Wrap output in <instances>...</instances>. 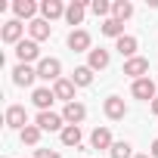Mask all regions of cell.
<instances>
[{
	"label": "cell",
	"instance_id": "cell-1",
	"mask_svg": "<svg viewBox=\"0 0 158 158\" xmlns=\"http://www.w3.org/2000/svg\"><path fill=\"white\" fill-rule=\"evenodd\" d=\"M34 68H37V77H40V81H53V84H56L59 77H62V62H59V59H53V56L40 59Z\"/></svg>",
	"mask_w": 158,
	"mask_h": 158
},
{
	"label": "cell",
	"instance_id": "cell-2",
	"mask_svg": "<svg viewBox=\"0 0 158 158\" xmlns=\"http://www.w3.org/2000/svg\"><path fill=\"white\" fill-rule=\"evenodd\" d=\"M25 28H28V25H22L19 19H10V22H3V28H0V40H3V44H16V47H19V44L25 40V37H22Z\"/></svg>",
	"mask_w": 158,
	"mask_h": 158
},
{
	"label": "cell",
	"instance_id": "cell-3",
	"mask_svg": "<svg viewBox=\"0 0 158 158\" xmlns=\"http://www.w3.org/2000/svg\"><path fill=\"white\" fill-rule=\"evenodd\" d=\"M130 93H133V99L152 102V99H155V93H158V84L152 81V77H139V81H133V84H130Z\"/></svg>",
	"mask_w": 158,
	"mask_h": 158
},
{
	"label": "cell",
	"instance_id": "cell-4",
	"mask_svg": "<svg viewBox=\"0 0 158 158\" xmlns=\"http://www.w3.org/2000/svg\"><path fill=\"white\" fill-rule=\"evenodd\" d=\"M16 59L22 62V65H31V62H40V47H37V40H22L19 47H16Z\"/></svg>",
	"mask_w": 158,
	"mask_h": 158
},
{
	"label": "cell",
	"instance_id": "cell-5",
	"mask_svg": "<svg viewBox=\"0 0 158 158\" xmlns=\"http://www.w3.org/2000/svg\"><path fill=\"white\" fill-rule=\"evenodd\" d=\"M3 121H6V127L10 130H25L28 127V112H25V106H10L6 109V115H3Z\"/></svg>",
	"mask_w": 158,
	"mask_h": 158
},
{
	"label": "cell",
	"instance_id": "cell-6",
	"mask_svg": "<svg viewBox=\"0 0 158 158\" xmlns=\"http://www.w3.org/2000/svg\"><path fill=\"white\" fill-rule=\"evenodd\" d=\"M34 124H37L44 133H47V130H50V133H53V130H59V133L65 130V118H62V115H56V112H37Z\"/></svg>",
	"mask_w": 158,
	"mask_h": 158
},
{
	"label": "cell",
	"instance_id": "cell-7",
	"mask_svg": "<svg viewBox=\"0 0 158 158\" xmlns=\"http://www.w3.org/2000/svg\"><path fill=\"white\" fill-rule=\"evenodd\" d=\"M93 37H90V31H84V28H74L71 34H68V50L71 53H90L93 47Z\"/></svg>",
	"mask_w": 158,
	"mask_h": 158
},
{
	"label": "cell",
	"instance_id": "cell-8",
	"mask_svg": "<svg viewBox=\"0 0 158 158\" xmlns=\"http://www.w3.org/2000/svg\"><path fill=\"white\" fill-rule=\"evenodd\" d=\"M102 112H106L109 121H124V118H127V102H124L121 96H109V99L102 102Z\"/></svg>",
	"mask_w": 158,
	"mask_h": 158
},
{
	"label": "cell",
	"instance_id": "cell-9",
	"mask_svg": "<svg viewBox=\"0 0 158 158\" xmlns=\"http://www.w3.org/2000/svg\"><path fill=\"white\" fill-rule=\"evenodd\" d=\"M124 74L130 77V81H139V77H149V59L143 56H133L124 62Z\"/></svg>",
	"mask_w": 158,
	"mask_h": 158
},
{
	"label": "cell",
	"instance_id": "cell-10",
	"mask_svg": "<svg viewBox=\"0 0 158 158\" xmlns=\"http://www.w3.org/2000/svg\"><path fill=\"white\" fill-rule=\"evenodd\" d=\"M34 81H37V68H31V65H22V62L13 68V84H16V87H31Z\"/></svg>",
	"mask_w": 158,
	"mask_h": 158
},
{
	"label": "cell",
	"instance_id": "cell-11",
	"mask_svg": "<svg viewBox=\"0 0 158 158\" xmlns=\"http://www.w3.org/2000/svg\"><path fill=\"white\" fill-rule=\"evenodd\" d=\"M65 3H62V0H44V3H40V19H47V22H53V19H62L65 16Z\"/></svg>",
	"mask_w": 158,
	"mask_h": 158
},
{
	"label": "cell",
	"instance_id": "cell-12",
	"mask_svg": "<svg viewBox=\"0 0 158 158\" xmlns=\"http://www.w3.org/2000/svg\"><path fill=\"white\" fill-rule=\"evenodd\" d=\"M53 93H56V99H62L65 106L74 102V81H71V77H59V81L53 84Z\"/></svg>",
	"mask_w": 158,
	"mask_h": 158
},
{
	"label": "cell",
	"instance_id": "cell-13",
	"mask_svg": "<svg viewBox=\"0 0 158 158\" xmlns=\"http://www.w3.org/2000/svg\"><path fill=\"white\" fill-rule=\"evenodd\" d=\"M50 34H53V25H50L47 19H34V22H28V37H31V40L40 44V40H47Z\"/></svg>",
	"mask_w": 158,
	"mask_h": 158
},
{
	"label": "cell",
	"instance_id": "cell-14",
	"mask_svg": "<svg viewBox=\"0 0 158 158\" xmlns=\"http://www.w3.org/2000/svg\"><path fill=\"white\" fill-rule=\"evenodd\" d=\"M62 118H65V124H77V127H81V121L87 118V106H81V102H68V106L62 109Z\"/></svg>",
	"mask_w": 158,
	"mask_h": 158
},
{
	"label": "cell",
	"instance_id": "cell-15",
	"mask_svg": "<svg viewBox=\"0 0 158 158\" xmlns=\"http://www.w3.org/2000/svg\"><path fill=\"white\" fill-rule=\"evenodd\" d=\"M115 50H118L124 59H133V56H136V50H139V40H136L133 34H124V37H118V40H115Z\"/></svg>",
	"mask_w": 158,
	"mask_h": 158
},
{
	"label": "cell",
	"instance_id": "cell-16",
	"mask_svg": "<svg viewBox=\"0 0 158 158\" xmlns=\"http://www.w3.org/2000/svg\"><path fill=\"white\" fill-rule=\"evenodd\" d=\"M53 99H56V93H53V87H37L34 93H31V102L40 109V112H50V106H53Z\"/></svg>",
	"mask_w": 158,
	"mask_h": 158
},
{
	"label": "cell",
	"instance_id": "cell-17",
	"mask_svg": "<svg viewBox=\"0 0 158 158\" xmlns=\"http://www.w3.org/2000/svg\"><path fill=\"white\" fill-rule=\"evenodd\" d=\"M115 139H112V130L109 127H96L90 133V149H112Z\"/></svg>",
	"mask_w": 158,
	"mask_h": 158
},
{
	"label": "cell",
	"instance_id": "cell-18",
	"mask_svg": "<svg viewBox=\"0 0 158 158\" xmlns=\"http://www.w3.org/2000/svg\"><path fill=\"white\" fill-rule=\"evenodd\" d=\"M59 139H62V146H74V149H81V139H84V133H81V127L77 124H65V130L59 133Z\"/></svg>",
	"mask_w": 158,
	"mask_h": 158
},
{
	"label": "cell",
	"instance_id": "cell-19",
	"mask_svg": "<svg viewBox=\"0 0 158 158\" xmlns=\"http://www.w3.org/2000/svg\"><path fill=\"white\" fill-rule=\"evenodd\" d=\"M40 6L34 3V0H16L13 3V13H16V19L22 22V19H28V22H34V13H37Z\"/></svg>",
	"mask_w": 158,
	"mask_h": 158
},
{
	"label": "cell",
	"instance_id": "cell-20",
	"mask_svg": "<svg viewBox=\"0 0 158 158\" xmlns=\"http://www.w3.org/2000/svg\"><path fill=\"white\" fill-rule=\"evenodd\" d=\"M109 62H112V56H109V50H90L87 53V65L93 68V71H102V68H109Z\"/></svg>",
	"mask_w": 158,
	"mask_h": 158
},
{
	"label": "cell",
	"instance_id": "cell-21",
	"mask_svg": "<svg viewBox=\"0 0 158 158\" xmlns=\"http://www.w3.org/2000/svg\"><path fill=\"white\" fill-rule=\"evenodd\" d=\"M84 16H87V6L81 3V0H71L68 10H65V22H68V25H81Z\"/></svg>",
	"mask_w": 158,
	"mask_h": 158
},
{
	"label": "cell",
	"instance_id": "cell-22",
	"mask_svg": "<svg viewBox=\"0 0 158 158\" xmlns=\"http://www.w3.org/2000/svg\"><path fill=\"white\" fill-rule=\"evenodd\" d=\"M71 81H74V87H90L93 84V68L90 65H77L71 71Z\"/></svg>",
	"mask_w": 158,
	"mask_h": 158
},
{
	"label": "cell",
	"instance_id": "cell-23",
	"mask_svg": "<svg viewBox=\"0 0 158 158\" xmlns=\"http://www.w3.org/2000/svg\"><path fill=\"white\" fill-rule=\"evenodd\" d=\"M130 16H133V3H130V0H115V3H112V19L127 22Z\"/></svg>",
	"mask_w": 158,
	"mask_h": 158
},
{
	"label": "cell",
	"instance_id": "cell-24",
	"mask_svg": "<svg viewBox=\"0 0 158 158\" xmlns=\"http://www.w3.org/2000/svg\"><path fill=\"white\" fill-rule=\"evenodd\" d=\"M99 31L106 34V37H124V22H118V19H106L102 25H99Z\"/></svg>",
	"mask_w": 158,
	"mask_h": 158
},
{
	"label": "cell",
	"instance_id": "cell-25",
	"mask_svg": "<svg viewBox=\"0 0 158 158\" xmlns=\"http://www.w3.org/2000/svg\"><path fill=\"white\" fill-rule=\"evenodd\" d=\"M40 133H44V130H40L37 124H28V127L19 133V139H22V146H37V143H40Z\"/></svg>",
	"mask_w": 158,
	"mask_h": 158
},
{
	"label": "cell",
	"instance_id": "cell-26",
	"mask_svg": "<svg viewBox=\"0 0 158 158\" xmlns=\"http://www.w3.org/2000/svg\"><path fill=\"white\" fill-rule=\"evenodd\" d=\"M109 158H133V146L124 143V139H118V143L109 149Z\"/></svg>",
	"mask_w": 158,
	"mask_h": 158
},
{
	"label": "cell",
	"instance_id": "cell-27",
	"mask_svg": "<svg viewBox=\"0 0 158 158\" xmlns=\"http://www.w3.org/2000/svg\"><path fill=\"white\" fill-rule=\"evenodd\" d=\"M90 13L93 16H102V19H112L109 13H112V3H109V0H93V3H90Z\"/></svg>",
	"mask_w": 158,
	"mask_h": 158
},
{
	"label": "cell",
	"instance_id": "cell-28",
	"mask_svg": "<svg viewBox=\"0 0 158 158\" xmlns=\"http://www.w3.org/2000/svg\"><path fill=\"white\" fill-rule=\"evenodd\" d=\"M34 158H62V155H59L56 149H37V152H34Z\"/></svg>",
	"mask_w": 158,
	"mask_h": 158
},
{
	"label": "cell",
	"instance_id": "cell-29",
	"mask_svg": "<svg viewBox=\"0 0 158 158\" xmlns=\"http://www.w3.org/2000/svg\"><path fill=\"white\" fill-rule=\"evenodd\" d=\"M149 155H152V158H158V139H152V146H149Z\"/></svg>",
	"mask_w": 158,
	"mask_h": 158
},
{
	"label": "cell",
	"instance_id": "cell-30",
	"mask_svg": "<svg viewBox=\"0 0 158 158\" xmlns=\"http://www.w3.org/2000/svg\"><path fill=\"white\" fill-rule=\"evenodd\" d=\"M149 109H152V115H158V96H155V99L149 102Z\"/></svg>",
	"mask_w": 158,
	"mask_h": 158
},
{
	"label": "cell",
	"instance_id": "cell-31",
	"mask_svg": "<svg viewBox=\"0 0 158 158\" xmlns=\"http://www.w3.org/2000/svg\"><path fill=\"white\" fill-rule=\"evenodd\" d=\"M133 158H152V155H133Z\"/></svg>",
	"mask_w": 158,
	"mask_h": 158
}]
</instances>
